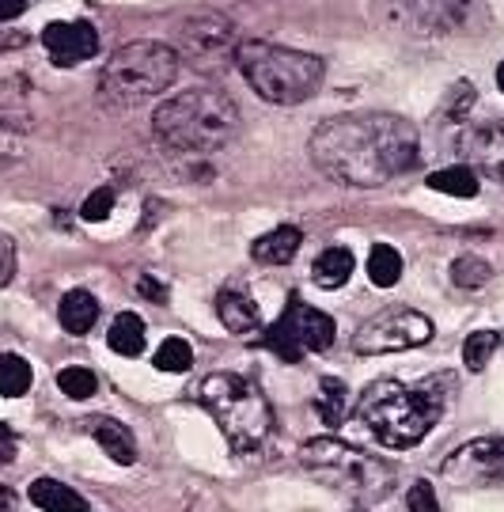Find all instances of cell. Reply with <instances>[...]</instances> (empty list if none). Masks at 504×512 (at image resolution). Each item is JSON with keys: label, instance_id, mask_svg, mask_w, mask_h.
Listing matches in <instances>:
<instances>
[{"label": "cell", "instance_id": "1", "mask_svg": "<svg viewBox=\"0 0 504 512\" xmlns=\"http://www.w3.org/2000/svg\"><path fill=\"white\" fill-rule=\"evenodd\" d=\"M414 122L398 114H342L311 133V164L345 186H383L417 164Z\"/></svg>", "mask_w": 504, "mask_h": 512}, {"label": "cell", "instance_id": "2", "mask_svg": "<svg viewBox=\"0 0 504 512\" xmlns=\"http://www.w3.org/2000/svg\"><path fill=\"white\" fill-rule=\"evenodd\" d=\"M451 395H455L451 372H432L417 384L376 380L357 399V421L383 448H414L444 418Z\"/></svg>", "mask_w": 504, "mask_h": 512}, {"label": "cell", "instance_id": "3", "mask_svg": "<svg viewBox=\"0 0 504 512\" xmlns=\"http://www.w3.org/2000/svg\"><path fill=\"white\" fill-rule=\"evenodd\" d=\"M152 129L163 148L182 156H209L216 148L232 145L239 133V107L216 88H186L182 95L167 99Z\"/></svg>", "mask_w": 504, "mask_h": 512}, {"label": "cell", "instance_id": "4", "mask_svg": "<svg viewBox=\"0 0 504 512\" xmlns=\"http://www.w3.org/2000/svg\"><path fill=\"white\" fill-rule=\"evenodd\" d=\"M235 65L243 80L251 84V92L277 107H296L323 88L326 65L323 57L304 54V50H288L273 42H243L235 50Z\"/></svg>", "mask_w": 504, "mask_h": 512}, {"label": "cell", "instance_id": "5", "mask_svg": "<svg viewBox=\"0 0 504 512\" xmlns=\"http://www.w3.org/2000/svg\"><path fill=\"white\" fill-rule=\"evenodd\" d=\"M198 403L213 414L235 452H258L273 433L266 395L239 372H213L198 384Z\"/></svg>", "mask_w": 504, "mask_h": 512}, {"label": "cell", "instance_id": "6", "mask_svg": "<svg viewBox=\"0 0 504 512\" xmlns=\"http://www.w3.org/2000/svg\"><path fill=\"white\" fill-rule=\"evenodd\" d=\"M300 463L311 475H319L326 486L357 497V501H383L395 494L398 471L395 463H383L338 437H315L300 448Z\"/></svg>", "mask_w": 504, "mask_h": 512}, {"label": "cell", "instance_id": "7", "mask_svg": "<svg viewBox=\"0 0 504 512\" xmlns=\"http://www.w3.org/2000/svg\"><path fill=\"white\" fill-rule=\"evenodd\" d=\"M179 76V50H171L167 42H129L103 65L99 76V92L103 99L118 107H133L141 99L167 92Z\"/></svg>", "mask_w": 504, "mask_h": 512}, {"label": "cell", "instance_id": "8", "mask_svg": "<svg viewBox=\"0 0 504 512\" xmlns=\"http://www.w3.org/2000/svg\"><path fill=\"white\" fill-rule=\"evenodd\" d=\"M334 334H338V327H334V319H330L326 311L311 308V304L292 296L285 315L266 330L262 342H266V349H273L281 361L296 365L304 353H326V349L334 346Z\"/></svg>", "mask_w": 504, "mask_h": 512}, {"label": "cell", "instance_id": "9", "mask_svg": "<svg viewBox=\"0 0 504 512\" xmlns=\"http://www.w3.org/2000/svg\"><path fill=\"white\" fill-rule=\"evenodd\" d=\"M432 338V319L414 308H387L372 315L364 327L353 334V349L360 357H383V353H402V349L425 346Z\"/></svg>", "mask_w": 504, "mask_h": 512}, {"label": "cell", "instance_id": "10", "mask_svg": "<svg viewBox=\"0 0 504 512\" xmlns=\"http://www.w3.org/2000/svg\"><path fill=\"white\" fill-rule=\"evenodd\" d=\"M440 475L451 486H504V437H482L455 448L444 463Z\"/></svg>", "mask_w": 504, "mask_h": 512}, {"label": "cell", "instance_id": "11", "mask_svg": "<svg viewBox=\"0 0 504 512\" xmlns=\"http://www.w3.org/2000/svg\"><path fill=\"white\" fill-rule=\"evenodd\" d=\"M179 42L182 54L194 57V65H216V57L232 54V23L216 12H198L182 19Z\"/></svg>", "mask_w": 504, "mask_h": 512}, {"label": "cell", "instance_id": "12", "mask_svg": "<svg viewBox=\"0 0 504 512\" xmlns=\"http://www.w3.org/2000/svg\"><path fill=\"white\" fill-rule=\"evenodd\" d=\"M42 46L57 69H72V65H84L99 54V35L91 23H61L57 19L42 31Z\"/></svg>", "mask_w": 504, "mask_h": 512}, {"label": "cell", "instance_id": "13", "mask_svg": "<svg viewBox=\"0 0 504 512\" xmlns=\"http://www.w3.org/2000/svg\"><path fill=\"white\" fill-rule=\"evenodd\" d=\"M398 8L417 35H451L470 16V0H398Z\"/></svg>", "mask_w": 504, "mask_h": 512}, {"label": "cell", "instance_id": "14", "mask_svg": "<svg viewBox=\"0 0 504 512\" xmlns=\"http://www.w3.org/2000/svg\"><path fill=\"white\" fill-rule=\"evenodd\" d=\"M463 152L474 160V167L482 175L504 183V118H493V122H482V126L470 129L467 141H463Z\"/></svg>", "mask_w": 504, "mask_h": 512}, {"label": "cell", "instance_id": "15", "mask_svg": "<svg viewBox=\"0 0 504 512\" xmlns=\"http://www.w3.org/2000/svg\"><path fill=\"white\" fill-rule=\"evenodd\" d=\"M88 433H91V440H95V444L114 459V463H122V467L137 463V440H133V433H129L122 421L88 418Z\"/></svg>", "mask_w": 504, "mask_h": 512}, {"label": "cell", "instance_id": "16", "mask_svg": "<svg viewBox=\"0 0 504 512\" xmlns=\"http://www.w3.org/2000/svg\"><path fill=\"white\" fill-rule=\"evenodd\" d=\"M300 243H304L300 228H273V232L254 239L251 255L262 266H288L296 258V251H300Z\"/></svg>", "mask_w": 504, "mask_h": 512}, {"label": "cell", "instance_id": "17", "mask_svg": "<svg viewBox=\"0 0 504 512\" xmlns=\"http://www.w3.org/2000/svg\"><path fill=\"white\" fill-rule=\"evenodd\" d=\"M216 311H220V323L232 330V334H251L262 323V311L247 293L239 289H224L220 300H216Z\"/></svg>", "mask_w": 504, "mask_h": 512}, {"label": "cell", "instance_id": "18", "mask_svg": "<svg viewBox=\"0 0 504 512\" xmlns=\"http://www.w3.org/2000/svg\"><path fill=\"white\" fill-rule=\"evenodd\" d=\"M27 497H31L42 512H88V501L76 494L72 486L57 482V478H35Z\"/></svg>", "mask_w": 504, "mask_h": 512}, {"label": "cell", "instance_id": "19", "mask_svg": "<svg viewBox=\"0 0 504 512\" xmlns=\"http://www.w3.org/2000/svg\"><path fill=\"white\" fill-rule=\"evenodd\" d=\"M349 406H353V395H349L345 380H338V376H323V380H319V395H315V414L323 418V425H330V429L345 425Z\"/></svg>", "mask_w": 504, "mask_h": 512}, {"label": "cell", "instance_id": "20", "mask_svg": "<svg viewBox=\"0 0 504 512\" xmlns=\"http://www.w3.org/2000/svg\"><path fill=\"white\" fill-rule=\"evenodd\" d=\"M357 270V258L349 247H330L323 255L315 258V266H311V281L319 285V289H342L345 281L353 277Z\"/></svg>", "mask_w": 504, "mask_h": 512}, {"label": "cell", "instance_id": "21", "mask_svg": "<svg viewBox=\"0 0 504 512\" xmlns=\"http://www.w3.org/2000/svg\"><path fill=\"white\" fill-rule=\"evenodd\" d=\"M57 319L69 334H88L99 319V300L84 289H72V293L61 296V308H57Z\"/></svg>", "mask_w": 504, "mask_h": 512}, {"label": "cell", "instance_id": "22", "mask_svg": "<svg viewBox=\"0 0 504 512\" xmlns=\"http://www.w3.org/2000/svg\"><path fill=\"white\" fill-rule=\"evenodd\" d=\"M107 338H110V349H114V353H122V357H141L144 342H148L144 319L141 315H133V311H122V315L110 323Z\"/></svg>", "mask_w": 504, "mask_h": 512}, {"label": "cell", "instance_id": "23", "mask_svg": "<svg viewBox=\"0 0 504 512\" xmlns=\"http://www.w3.org/2000/svg\"><path fill=\"white\" fill-rule=\"evenodd\" d=\"M429 190L436 194H451V198H474L478 194V175L474 167H444V171H432L429 175Z\"/></svg>", "mask_w": 504, "mask_h": 512}, {"label": "cell", "instance_id": "24", "mask_svg": "<svg viewBox=\"0 0 504 512\" xmlns=\"http://www.w3.org/2000/svg\"><path fill=\"white\" fill-rule=\"evenodd\" d=\"M31 384H35L31 365L23 357H16V353H4L0 357V395L4 399H23L31 391Z\"/></svg>", "mask_w": 504, "mask_h": 512}, {"label": "cell", "instance_id": "25", "mask_svg": "<svg viewBox=\"0 0 504 512\" xmlns=\"http://www.w3.org/2000/svg\"><path fill=\"white\" fill-rule=\"evenodd\" d=\"M368 277H372V285H379V289L398 285V277H402V255H398L391 243H376L372 247V255H368Z\"/></svg>", "mask_w": 504, "mask_h": 512}, {"label": "cell", "instance_id": "26", "mask_svg": "<svg viewBox=\"0 0 504 512\" xmlns=\"http://www.w3.org/2000/svg\"><path fill=\"white\" fill-rule=\"evenodd\" d=\"M497 346H501V334L497 330H474L467 342H463V365L470 372H482L489 365V357L497 353Z\"/></svg>", "mask_w": 504, "mask_h": 512}, {"label": "cell", "instance_id": "27", "mask_svg": "<svg viewBox=\"0 0 504 512\" xmlns=\"http://www.w3.org/2000/svg\"><path fill=\"white\" fill-rule=\"evenodd\" d=\"M152 365L160 368V372H190L194 349H190V342H182V338H163L156 357H152Z\"/></svg>", "mask_w": 504, "mask_h": 512}, {"label": "cell", "instance_id": "28", "mask_svg": "<svg viewBox=\"0 0 504 512\" xmlns=\"http://www.w3.org/2000/svg\"><path fill=\"white\" fill-rule=\"evenodd\" d=\"M493 270H489L486 258H474V255H463L451 262V281L459 285V289H482Z\"/></svg>", "mask_w": 504, "mask_h": 512}, {"label": "cell", "instance_id": "29", "mask_svg": "<svg viewBox=\"0 0 504 512\" xmlns=\"http://www.w3.org/2000/svg\"><path fill=\"white\" fill-rule=\"evenodd\" d=\"M57 387H61L69 399L84 403V399L95 395L99 380H95V372H88V368H61V372H57Z\"/></svg>", "mask_w": 504, "mask_h": 512}, {"label": "cell", "instance_id": "30", "mask_svg": "<svg viewBox=\"0 0 504 512\" xmlns=\"http://www.w3.org/2000/svg\"><path fill=\"white\" fill-rule=\"evenodd\" d=\"M470 110H474V88H470V84H455V88H451V99L444 103V122L463 126L470 118Z\"/></svg>", "mask_w": 504, "mask_h": 512}, {"label": "cell", "instance_id": "31", "mask_svg": "<svg viewBox=\"0 0 504 512\" xmlns=\"http://www.w3.org/2000/svg\"><path fill=\"white\" fill-rule=\"evenodd\" d=\"M110 213H114V190H110V186H99V190H91L88 202L80 205V217L91 220V224L107 220Z\"/></svg>", "mask_w": 504, "mask_h": 512}, {"label": "cell", "instance_id": "32", "mask_svg": "<svg viewBox=\"0 0 504 512\" xmlns=\"http://www.w3.org/2000/svg\"><path fill=\"white\" fill-rule=\"evenodd\" d=\"M406 505H410V512H440L436 490H432V482H425V478H417L414 486H410V494H406Z\"/></svg>", "mask_w": 504, "mask_h": 512}, {"label": "cell", "instance_id": "33", "mask_svg": "<svg viewBox=\"0 0 504 512\" xmlns=\"http://www.w3.org/2000/svg\"><path fill=\"white\" fill-rule=\"evenodd\" d=\"M16 277V243L8 236H0V289Z\"/></svg>", "mask_w": 504, "mask_h": 512}, {"label": "cell", "instance_id": "34", "mask_svg": "<svg viewBox=\"0 0 504 512\" xmlns=\"http://www.w3.org/2000/svg\"><path fill=\"white\" fill-rule=\"evenodd\" d=\"M137 293L148 296L152 304H167V289H163V285L152 274H141V277H137Z\"/></svg>", "mask_w": 504, "mask_h": 512}, {"label": "cell", "instance_id": "35", "mask_svg": "<svg viewBox=\"0 0 504 512\" xmlns=\"http://www.w3.org/2000/svg\"><path fill=\"white\" fill-rule=\"evenodd\" d=\"M31 4H35V0H0V23H8V19L23 16Z\"/></svg>", "mask_w": 504, "mask_h": 512}, {"label": "cell", "instance_id": "36", "mask_svg": "<svg viewBox=\"0 0 504 512\" xmlns=\"http://www.w3.org/2000/svg\"><path fill=\"white\" fill-rule=\"evenodd\" d=\"M0 512H16V497H12V490H4V486H0Z\"/></svg>", "mask_w": 504, "mask_h": 512}, {"label": "cell", "instance_id": "37", "mask_svg": "<svg viewBox=\"0 0 504 512\" xmlns=\"http://www.w3.org/2000/svg\"><path fill=\"white\" fill-rule=\"evenodd\" d=\"M497 88H501V92H504V61H501V65H497Z\"/></svg>", "mask_w": 504, "mask_h": 512}, {"label": "cell", "instance_id": "38", "mask_svg": "<svg viewBox=\"0 0 504 512\" xmlns=\"http://www.w3.org/2000/svg\"><path fill=\"white\" fill-rule=\"evenodd\" d=\"M349 512H364V509H349Z\"/></svg>", "mask_w": 504, "mask_h": 512}, {"label": "cell", "instance_id": "39", "mask_svg": "<svg viewBox=\"0 0 504 512\" xmlns=\"http://www.w3.org/2000/svg\"><path fill=\"white\" fill-rule=\"evenodd\" d=\"M88 512H91V509H88Z\"/></svg>", "mask_w": 504, "mask_h": 512}]
</instances>
